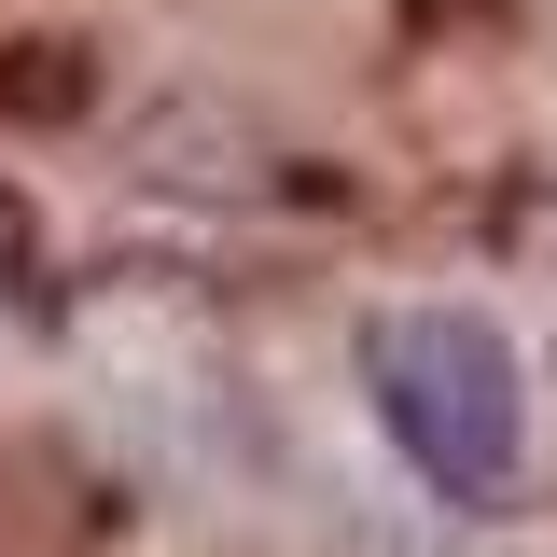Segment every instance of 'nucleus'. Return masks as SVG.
Instances as JSON below:
<instances>
[{
    "mask_svg": "<svg viewBox=\"0 0 557 557\" xmlns=\"http://www.w3.org/2000/svg\"><path fill=\"white\" fill-rule=\"evenodd\" d=\"M376 376V418L446 502H502L516 487V446H530V405H516V348L487 335L474 307H405L362 348Z\"/></svg>",
    "mask_w": 557,
    "mask_h": 557,
    "instance_id": "nucleus-1",
    "label": "nucleus"
}]
</instances>
